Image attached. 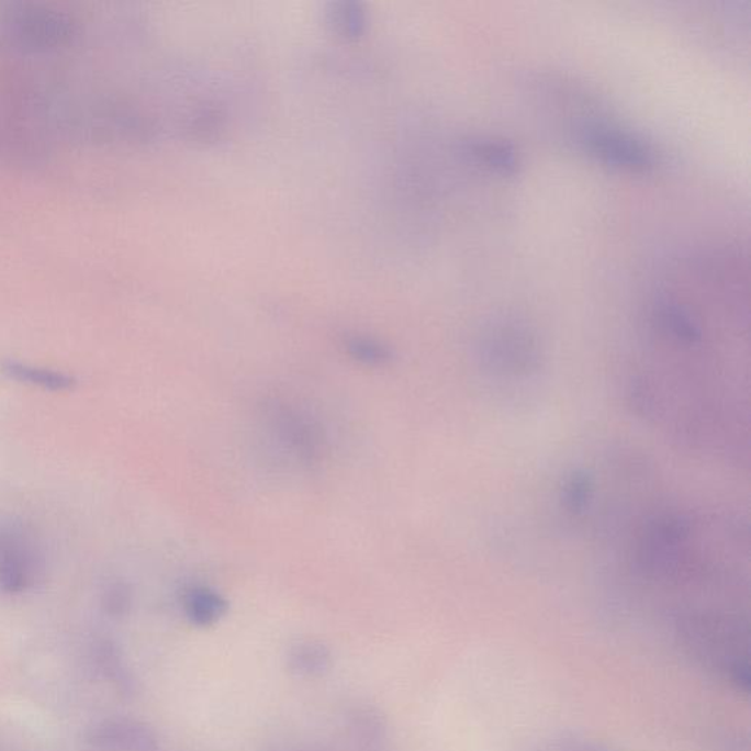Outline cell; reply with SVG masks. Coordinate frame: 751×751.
Here are the masks:
<instances>
[{
    "mask_svg": "<svg viewBox=\"0 0 751 751\" xmlns=\"http://www.w3.org/2000/svg\"><path fill=\"white\" fill-rule=\"evenodd\" d=\"M676 631L690 657L738 692L749 693V626L740 614L690 610L680 614Z\"/></svg>",
    "mask_w": 751,
    "mask_h": 751,
    "instance_id": "1",
    "label": "cell"
},
{
    "mask_svg": "<svg viewBox=\"0 0 751 751\" xmlns=\"http://www.w3.org/2000/svg\"><path fill=\"white\" fill-rule=\"evenodd\" d=\"M46 569L45 550L24 523L0 519V593L21 595L36 586Z\"/></svg>",
    "mask_w": 751,
    "mask_h": 751,
    "instance_id": "2",
    "label": "cell"
},
{
    "mask_svg": "<svg viewBox=\"0 0 751 751\" xmlns=\"http://www.w3.org/2000/svg\"><path fill=\"white\" fill-rule=\"evenodd\" d=\"M578 138L589 155L614 168L648 172L658 164L657 153L643 138L618 126L586 124Z\"/></svg>",
    "mask_w": 751,
    "mask_h": 751,
    "instance_id": "3",
    "label": "cell"
},
{
    "mask_svg": "<svg viewBox=\"0 0 751 751\" xmlns=\"http://www.w3.org/2000/svg\"><path fill=\"white\" fill-rule=\"evenodd\" d=\"M487 358L497 369H531L536 361V347L522 327L497 326L487 336Z\"/></svg>",
    "mask_w": 751,
    "mask_h": 751,
    "instance_id": "4",
    "label": "cell"
},
{
    "mask_svg": "<svg viewBox=\"0 0 751 751\" xmlns=\"http://www.w3.org/2000/svg\"><path fill=\"white\" fill-rule=\"evenodd\" d=\"M2 371L11 381L46 392H68L77 385L76 378L65 371L30 362L10 360L2 366Z\"/></svg>",
    "mask_w": 751,
    "mask_h": 751,
    "instance_id": "5",
    "label": "cell"
},
{
    "mask_svg": "<svg viewBox=\"0 0 751 751\" xmlns=\"http://www.w3.org/2000/svg\"><path fill=\"white\" fill-rule=\"evenodd\" d=\"M332 652L326 644L316 640H303L292 646L287 654V665L292 674L301 679H318L330 671Z\"/></svg>",
    "mask_w": 751,
    "mask_h": 751,
    "instance_id": "6",
    "label": "cell"
},
{
    "mask_svg": "<svg viewBox=\"0 0 751 751\" xmlns=\"http://www.w3.org/2000/svg\"><path fill=\"white\" fill-rule=\"evenodd\" d=\"M467 150L479 164L502 175H513L519 168V156L513 144L493 138H475L467 143Z\"/></svg>",
    "mask_w": 751,
    "mask_h": 751,
    "instance_id": "7",
    "label": "cell"
},
{
    "mask_svg": "<svg viewBox=\"0 0 751 751\" xmlns=\"http://www.w3.org/2000/svg\"><path fill=\"white\" fill-rule=\"evenodd\" d=\"M183 609L188 619L195 626L209 627L224 617L228 604L211 589L193 587L183 596Z\"/></svg>",
    "mask_w": 751,
    "mask_h": 751,
    "instance_id": "8",
    "label": "cell"
},
{
    "mask_svg": "<svg viewBox=\"0 0 751 751\" xmlns=\"http://www.w3.org/2000/svg\"><path fill=\"white\" fill-rule=\"evenodd\" d=\"M100 741L120 751H157L156 737L144 725L121 722L100 731Z\"/></svg>",
    "mask_w": 751,
    "mask_h": 751,
    "instance_id": "9",
    "label": "cell"
},
{
    "mask_svg": "<svg viewBox=\"0 0 751 751\" xmlns=\"http://www.w3.org/2000/svg\"><path fill=\"white\" fill-rule=\"evenodd\" d=\"M329 25L345 38H358L366 32V14L356 3H336L327 12Z\"/></svg>",
    "mask_w": 751,
    "mask_h": 751,
    "instance_id": "10",
    "label": "cell"
},
{
    "mask_svg": "<svg viewBox=\"0 0 751 751\" xmlns=\"http://www.w3.org/2000/svg\"><path fill=\"white\" fill-rule=\"evenodd\" d=\"M351 729L358 740L373 744L385 736V719L373 707H360L352 711Z\"/></svg>",
    "mask_w": 751,
    "mask_h": 751,
    "instance_id": "11",
    "label": "cell"
},
{
    "mask_svg": "<svg viewBox=\"0 0 751 751\" xmlns=\"http://www.w3.org/2000/svg\"><path fill=\"white\" fill-rule=\"evenodd\" d=\"M348 351L357 360L367 362V365H381V362L390 357V352H388L385 347L369 338L349 339Z\"/></svg>",
    "mask_w": 751,
    "mask_h": 751,
    "instance_id": "12",
    "label": "cell"
},
{
    "mask_svg": "<svg viewBox=\"0 0 751 751\" xmlns=\"http://www.w3.org/2000/svg\"><path fill=\"white\" fill-rule=\"evenodd\" d=\"M540 751H606L599 747L589 744L586 741L575 740V738H562V740L550 742Z\"/></svg>",
    "mask_w": 751,
    "mask_h": 751,
    "instance_id": "13",
    "label": "cell"
},
{
    "mask_svg": "<svg viewBox=\"0 0 751 751\" xmlns=\"http://www.w3.org/2000/svg\"><path fill=\"white\" fill-rule=\"evenodd\" d=\"M108 608L113 613H121L130 604L128 591L124 586H113L107 596Z\"/></svg>",
    "mask_w": 751,
    "mask_h": 751,
    "instance_id": "14",
    "label": "cell"
}]
</instances>
